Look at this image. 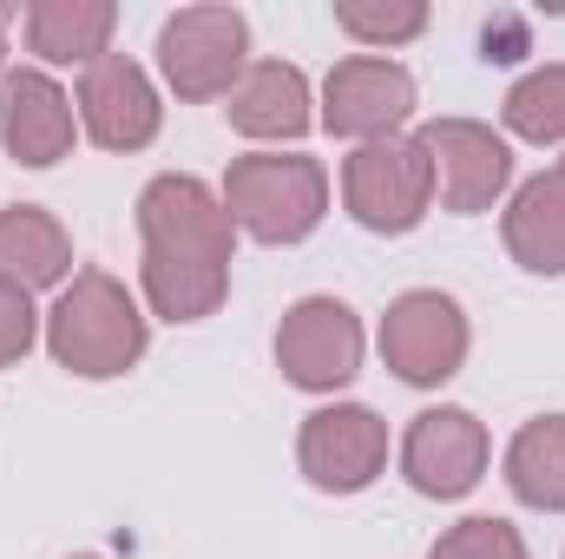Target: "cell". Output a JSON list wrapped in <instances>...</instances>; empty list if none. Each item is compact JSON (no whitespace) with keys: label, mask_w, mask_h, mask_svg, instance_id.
<instances>
[{"label":"cell","mask_w":565,"mask_h":559,"mask_svg":"<svg viewBox=\"0 0 565 559\" xmlns=\"http://www.w3.org/2000/svg\"><path fill=\"white\" fill-rule=\"evenodd\" d=\"M33 336H40L33 289H20V283L0 277V369H7V362H20V356L33 349Z\"/></svg>","instance_id":"603a6c76"},{"label":"cell","mask_w":565,"mask_h":559,"mask_svg":"<svg viewBox=\"0 0 565 559\" xmlns=\"http://www.w3.org/2000/svg\"><path fill=\"white\" fill-rule=\"evenodd\" d=\"M139 238L145 251H178V257H204V264H231V251H237V224H231L224 198L191 171H164L139 191Z\"/></svg>","instance_id":"ba28073f"},{"label":"cell","mask_w":565,"mask_h":559,"mask_svg":"<svg viewBox=\"0 0 565 559\" xmlns=\"http://www.w3.org/2000/svg\"><path fill=\"white\" fill-rule=\"evenodd\" d=\"M296 461L309 474V487L322 494H362L382 467H388V421L362 402H329L302 421L296 434Z\"/></svg>","instance_id":"30bf717a"},{"label":"cell","mask_w":565,"mask_h":559,"mask_svg":"<svg viewBox=\"0 0 565 559\" xmlns=\"http://www.w3.org/2000/svg\"><path fill=\"white\" fill-rule=\"evenodd\" d=\"M231 126L244 139H302L309 133V80L289 60H250L244 80L231 86Z\"/></svg>","instance_id":"5bb4252c"},{"label":"cell","mask_w":565,"mask_h":559,"mask_svg":"<svg viewBox=\"0 0 565 559\" xmlns=\"http://www.w3.org/2000/svg\"><path fill=\"white\" fill-rule=\"evenodd\" d=\"M73 559H99V553H73Z\"/></svg>","instance_id":"484cf974"},{"label":"cell","mask_w":565,"mask_h":559,"mask_svg":"<svg viewBox=\"0 0 565 559\" xmlns=\"http://www.w3.org/2000/svg\"><path fill=\"white\" fill-rule=\"evenodd\" d=\"M250 66V20L237 7H178L158 27V73L178 99H231Z\"/></svg>","instance_id":"3957f363"},{"label":"cell","mask_w":565,"mask_h":559,"mask_svg":"<svg viewBox=\"0 0 565 559\" xmlns=\"http://www.w3.org/2000/svg\"><path fill=\"white\" fill-rule=\"evenodd\" d=\"M145 342H151V329H145L132 289L106 271H73L60 303L46 309V349L66 376L113 382V376L139 369Z\"/></svg>","instance_id":"6da1fadb"},{"label":"cell","mask_w":565,"mask_h":559,"mask_svg":"<svg viewBox=\"0 0 565 559\" xmlns=\"http://www.w3.org/2000/svg\"><path fill=\"white\" fill-rule=\"evenodd\" d=\"M277 369L282 382L309 395H335L362 369V316L342 296H302L277 323Z\"/></svg>","instance_id":"5b68a950"},{"label":"cell","mask_w":565,"mask_h":559,"mask_svg":"<svg viewBox=\"0 0 565 559\" xmlns=\"http://www.w3.org/2000/svg\"><path fill=\"white\" fill-rule=\"evenodd\" d=\"M335 27L362 46H408L415 33H427L422 0H335Z\"/></svg>","instance_id":"44dd1931"},{"label":"cell","mask_w":565,"mask_h":559,"mask_svg":"<svg viewBox=\"0 0 565 559\" xmlns=\"http://www.w3.org/2000/svg\"><path fill=\"white\" fill-rule=\"evenodd\" d=\"M507 133L533 145H565V66H533L507 93Z\"/></svg>","instance_id":"ffe728a7"},{"label":"cell","mask_w":565,"mask_h":559,"mask_svg":"<svg viewBox=\"0 0 565 559\" xmlns=\"http://www.w3.org/2000/svg\"><path fill=\"white\" fill-rule=\"evenodd\" d=\"M500 238H507L520 271L565 277V178L559 171H540V178H526L513 191V204L500 218Z\"/></svg>","instance_id":"9a60e30c"},{"label":"cell","mask_w":565,"mask_h":559,"mask_svg":"<svg viewBox=\"0 0 565 559\" xmlns=\"http://www.w3.org/2000/svg\"><path fill=\"white\" fill-rule=\"evenodd\" d=\"M224 211L257 244H302L329 211V171L302 151H244L224 178Z\"/></svg>","instance_id":"7a4b0ae2"},{"label":"cell","mask_w":565,"mask_h":559,"mask_svg":"<svg viewBox=\"0 0 565 559\" xmlns=\"http://www.w3.org/2000/svg\"><path fill=\"white\" fill-rule=\"evenodd\" d=\"M139 283H145L151 316H164V323H204L231 296V264H204V257H178V251H145Z\"/></svg>","instance_id":"ac0fdd59"},{"label":"cell","mask_w":565,"mask_h":559,"mask_svg":"<svg viewBox=\"0 0 565 559\" xmlns=\"http://www.w3.org/2000/svg\"><path fill=\"white\" fill-rule=\"evenodd\" d=\"M73 139H79V113H73V99L60 93L53 73H40V66L0 73V145H7L13 165L46 171L73 151Z\"/></svg>","instance_id":"4fadbf2b"},{"label":"cell","mask_w":565,"mask_h":559,"mask_svg":"<svg viewBox=\"0 0 565 559\" xmlns=\"http://www.w3.org/2000/svg\"><path fill=\"white\" fill-rule=\"evenodd\" d=\"M507 487L540 514H565V415L526 421L507 441Z\"/></svg>","instance_id":"d6986e66"},{"label":"cell","mask_w":565,"mask_h":559,"mask_svg":"<svg viewBox=\"0 0 565 559\" xmlns=\"http://www.w3.org/2000/svg\"><path fill=\"white\" fill-rule=\"evenodd\" d=\"M427 559H526V540H520V527L513 520H493V514H473V520H460V527H447Z\"/></svg>","instance_id":"7402d4cb"},{"label":"cell","mask_w":565,"mask_h":559,"mask_svg":"<svg viewBox=\"0 0 565 559\" xmlns=\"http://www.w3.org/2000/svg\"><path fill=\"white\" fill-rule=\"evenodd\" d=\"M0 60H7V20H0Z\"/></svg>","instance_id":"d4e9b609"},{"label":"cell","mask_w":565,"mask_h":559,"mask_svg":"<svg viewBox=\"0 0 565 559\" xmlns=\"http://www.w3.org/2000/svg\"><path fill=\"white\" fill-rule=\"evenodd\" d=\"M520 53H526V40H520V27H513V20L487 27V60H520Z\"/></svg>","instance_id":"cb8c5ba5"},{"label":"cell","mask_w":565,"mask_h":559,"mask_svg":"<svg viewBox=\"0 0 565 559\" xmlns=\"http://www.w3.org/2000/svg\"><path fill=\"white\" fill-rule=\"evenodd\" d=\"M113 27H119V7L113 0H33L26 7V46L46 60V66H93L113 53Z\"/></svg>","instance_id":"2e32d148"},{"label":"cell","mask_w":565,"mask_h":559,"mask_svg":"<svg viewBox=\"0 0 565 559\" xmlns=\"http://www.w3.org/2000/svg\"><path fill=\"white\" fill-rule=\"evenodd\" d=\"M73 271V238L46 204H7L0 211V277L20 289L66 283Z\"/></svg>","instance_id":"e0dca14e"},{"label":"cell","mask_w":565,"mask_h":559,"mask_svg":"<svg viewBox=\"0 0 565 559\" xmlns=\"http://www.w3.org/2000/svg\"><path fill=\"white\" fill-rule=\"evenodd\" d=\"M559 178H565V158H559Z\"/></svg>","instance_id":"4316f807"},{"label":"cell","mask_w":565,"mask_h":559,"mask_svg":"<svg viewBox=\"0 0 565 559\" xmlns=\"http://www.w3.org/2000/svg\"><path fill=\"white\" fill-rule=\"evenodd\" d=\"M408 113H415V73L402 60L355 53V60H335V73L322 80V126L335 139H395Z\"/></svg>","instance_id":"9c48e42d"},{"label":"cell","mask_w":565,"mask_h":559,"mask_svg":"<svg viewBox=\"0 0 565 559\" xmlns=\"http://www.w3.org/2000/svg\"><path fill=\"white\" fill-rule=\"evenodd\" d=\"M467 342V309L447 289H402L382 316V362L415 389H440L447 376H460Z\"/></svg>","instance_id":"8992f818"},{"label":"cell","mask_w":565,"mask_h":559,"mask_svg":"<svg viewBox=\"0 0 565 559\" xmlns=\"http://www.w3.org/2000/svg\"><path fill=\"white\" fill-rule=\"evenodd\" d=\"M342 204L362 231L375 238H402L415 231L434 204V171H427V151L422 139H375V145H355L342 158Z\"/></svg>","instance_id":"277c9868"},{"label":"cell","mask_w":565,"mask_h":559,"mask_svg":"<svg viewBox=\"0 0 565 559\" xmlns=\"http://www.w3.org/2000/svg\"><path fill=\"white\" fill-rule=\"evenodd\" d=\"M415 139H422L427 171H434V198L454 218L487 211L513 184V145L480 119H427Z\"/></svg>","instance_id":"52a82bcc"},{"label":"cell","mask_w":565,"mask_h":559,"mask_svg":"<svg viewBox=\"0 0 565 559\" xmlns=\"http://www.w3.org/2000/svg\"><path fill=\"white\" fill-rule=\"evenodd\" d=\"M73 113L86 126V139L106 145V151H145L164 126V106H158V86L139 60L126 53H106L79 73V93H73Z\"/></svg>","instance_id":"8fae6325"},{"label":"cell","mask_w":565,"mask_h":559,"mask_svg":"<svg viewBox=\"0 0 565 559\" xmlns=\"http://www.w3.org/2000/svg\"><path fill=\"white\" fill-rule=\"evenodd\" d=\"M487 454L493 441L467 409H422L402 434V474L427 500H467L487 474Z\"/></svg>","instance_id":"7c38bea8"}]
</instances>
